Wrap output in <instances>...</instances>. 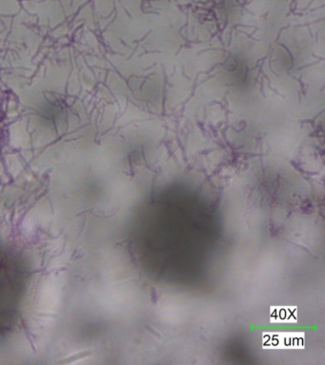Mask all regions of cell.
<instances>
[{"instance_id": "1", "label": "cell", "mask_w": 325, "mask_h": 365, "mask_svg": "<svg viewBox=\"0 0 325 365\" xmlns=\"http://www.w3.org/2000/svg\"><path fill=\"white\" fill-rule=\"evenodd\" d=\"M24 285L21 264L0 245V336L9 331L16 321Z\"/></svg>"}]
</instances>
